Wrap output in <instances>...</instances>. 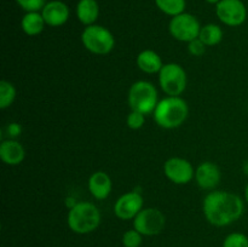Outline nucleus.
<instances>
[{"label":"nucleus","mask_w":248,"mask_h":247,"mask_svg":"<svg viewBox=\"0 0 248 247\" xmlns=\"http://www.w3.org/2000/svg\"><path fill=\"white\" fill-rule=\"evenodd\" d=\"M87 185H89L90 193L96 200H104L108 198L111 193V188H113L110 177L103 171L93 172L90 176Z\"/></svg>","instance_id":"2eb2a0df"},{"label":"nucleus","mask_w":248,"mask_h":247,"mask_svg":"<svg viewBox=\"0 0 248 247\" xmlns=\"http://www.w3.org/2000/svg\"><path fill=\"white\" fill-rule=\"evenodd\" d=\"M206 2H208V4H215V5H217L218 2L220 1V0H205Z\"/></svg>","instance_id":"c85d7f7f"},{"label":"nucleus","mask_w":248,"mask_h":247,"mask_svg":"<svg viewBox=\"0 0 248 247\" xmlns=\"http://www.w3.org/2000/svg\"><path fill=\"white\" fill-rule=\"evenodd\" d=\"M46 23L41 12H26L21 19V28L28 36H36L44 31Z\"/></svg>","instance_id":"a211bd4d"},{"label":"nucleus","mask_w":248,"mask_h":247,"mask_svg":"<svg viewBox=\"0 0 248 247\" xmlns=\"http://www.w3.org/2000/svg\"><path fill=\"white\" fill-rule=\"evenodd\" d=\"M46 26L50 27H61L65 24L69 19L70 10L65 2L61 0H52L46 2L44 9L41 10Z\"/></svg>","instance_id":"f8f14e48"},{"label":"nucleus","mask_w":248,"mask_h":247,"mask_svg":"<svg viewBox=\"0 0 248 247\" xmlns=\"http://www.w3.org/2000/svg\"><path fill=\"white\" fill-rule=\"evenodd\" d=\"M143 235L133 228V229L127 230L123 235V245L124 247H140L142 245Z\"/></svg>","instance_id":"5701e85b"},{"label":"nucleus","mask_w":248,"mask_h":247,"mask_svg":"<svg viewBox=\"0 0 248 247\" xmlns=\"http://www.w3.org/2000/svg\"><path fill=\"white\" fill-rule=\"evenodd\" d=\"M189 115V107L181 96H167L159 101L153 111L157 126L172 130L183 125Z\"/></svg>","instance_id":"f03ea898"},{"label":"nucleus","mask_w":248,"mask_h":247,"mask_svg":"<svg viewBox=\"0 0 248 247\" xmlns=\"http://www.w3.org/2000/svg\"><path fill=\"white\" fill-rule=\"evenodd\" d=\"M202 210L208 223L215 227H225L241 218L245 203L236 194L213 190L203 199Z\"/></svg>","instance_id":"f257e3e1"},{"label":"nucleus","mask_w":248,"mask_h":247,"mask_svg":"<svg viewBox=\"0 0 248 247\" xmlns=\"http://www.w3.org/2000/svg\"><path fill=\"white\" fill-rule=\"evenodd\" d=\"M199 39L205 44L206 46H216L222 41L223 29L218 24L208 23L201 27Z\"/></svg>","instance_id":"6ab92c4d"},{"label":"nucleus","mask_w":248,"mask_h":247,"mask_svg":"<svg viewBox=\"0 0 248 247\" xmlns=\"http://www.w3.org/2000/svg\"><path fill=\"white\" fill-rule=\"evenodd\" d=\"M127 99L131 110L140 111L144 115L153 114L159 103L156 87L145 80H140L131 85Z\"/></svg>","instance_id":"20e7f679"},{"label":"nucleus","mask_w":248,"mask_h":247,"mask_svg":"<svg viewBox=\"0 0 248 247\" xmlns=\"http://www.w3.org/2000/svg\"><path fill=\"white\" fill-rule=\"evenodd\" d=\"M17 5L26 12H40L46 5V0H16Z\"/></svg>","instance_id":"393cba45"},{"label":"nucleus","mask_w":248,"mask_h":247,"mask_svg":"<svg viewBox=\"0 0 248 247\" xmlns=\"http://www.w3.org/2000/svg\"><path fill=\"white\" fill-rule=\"evenodd\" d=\"M16 98V87L7 80L0 81V109H7Z\"/></svg>","instance_id":"412c9836"},{"label":"nucleus","mask_w":248,"mask_h":247,"mask_svg":"<svg viewBox=\"0 0 248 247\" xmlns=\"http://www.w3.org/2000/svg\"><path fill=\"white\" fill-rule=\"evenodd\" d=\"M222 173L219 167L211 161H205L195 170V181L201 189L213 190L219 184Z\"/></svg>","instance_id":"ddd939ff"},{"label":"nucleus","mask_w":248,"mask_h":247,"mask_svg":"<svg viewBox=\"0 0 248 247\" xmlns=\"http://www.w3.org/2000/svg\"><path fill=\"white\" fill-rule=\"evenodd\" d=\"M245 200H246V202L248 203V183L246 185V189H245Z\"/></svg>","instance_id":"cd10ccee"},{"label":"nucleus","mask_w":248,"mask_h":247,"mask_svg":"<svg viewBox=\"0 0 248 247\" xmlns=\"http://www.w3.org/2000/svg\"><path fill=\"white\" fill-rule=\"evenodd\" d=\"M101 212L94 203L81 201L69 208L67 223L72 232L84 235L94 232L101 224Z\"/></svg>","instance_id":"7ed1b4c3"},{"label":"nucleus","mask_w":248,"mask_h":247,"mask_svg":"<svg viewBox=\"0 0 248 247\" xmlns=\"http://www.w3.org/2000/svg\"><path fill=\"white\" fill-rule=\"evenodd\" d=\"M216 14L223 24L239 27L247 18V7L242 0H220L216 5Z\"/></svg>","instance_id":"1a4fd4ad"},{"label":"nucleus","mask_w":248,"mask_h":247,"mask_svg":"<svg viewBox=\"0 0 248 247\" xmlns=\"http://www.w3.org/2000/svg\"><path fill=\"white\" fill-rule=\"evenodd\" d=\"M145 123V115L140 111L131 110L126 118V125L131 128V130H140L143 127Z\"/></svg>","instance_id":"b1692460"},{"label":"nucleus","mask_w":248,"mask_h":247,"mask_svg":"<svg viewBox=\"0 0 248 247\" xmlns=\"http://www.w3.org/2000/svg\"><path fill=\"white\" fill-rule=\"evenodd\" d=\"M26 150L23 145L14 138H6L0 143V159L9 166H16L23 162Z\"/></svg>","instance_id":"4468645a"},{"label":"nucleus","mask_w":248,"mask_h":247,"mask_svg":"<svg viewBox=\"0 0 248 247\" xmlns=\"http://www.w3.org/2000/svg\"><path fill=\"white\" fill-rule=\"evenodd\" d=\"M223 247H248V237L242 232H232L225 237Z\"/></svg>","instance_id":"4be33fe9"},{"label":"nucleus","mask_w":248,"mask_h":247,"mask_svg":"<svg viewBox=\"0 0 248 247\" xmlns=\"http://www.w3.org/2000/svg\"><path fill=\"white\" fill-rule=\"evenodd\" d=\"M170 34L176 40L182 43H190L199 38L201 24L194 15L183 12L172 17L169 24Z\"/></svg>","instance_id":"0eeeda50"},{"label":"nucleus","mask_w":248,"mask_h":247,"mask_svg":"<svg viewBox=\"0 0 248 247\" xmlns=\"http://www.w3.org/2000/svg\"><path fill=\"white\" fill-rule=\"evenodd\" d=\"M81 43L87 51L93 55L104 56L113 51L115 38L109 29L99 24L85 27L81 33Z\"/></svg>","instance_id":"39448f33"},{"label":"nucleus","mask_w":248,"mask_h":247,"mask_svg":"<svg viewBox=\"0 0 248 247\" xmlns=\"http://www.w3.org/2000/svg\"><path fill=\"white\" fill-rule=\"evenodd\" d=\"M155 4L160 11L171 17L186 12L184 11L186 6V0H155Z\"/></svg>","instance_id":"aec40b11"},{"label":"nucleus","mask_w":248,"mask_h":247,"mask_svg":"<svg viewBox=\"0 0 248 247\" xmlns=\"http://www.w3.org/2000/svg\"><path fill=\"white\" fill-rule=\"evenodd\" d=\"M144 200L140 191H128L116 200L114 205V213L123 220L133 219L143 210Z\"/></svg>","instance_id":"9b49d317"},{"label":"nucleus","mask_w":248,"mask_h":247,"mask_svg":"<svg viewBox=\"0 0 248 247\" xmlns=\"http://www.w3.org/2000/svg\"><path fill=\"white\" fill-rule=\"evenodd\" d=\"M136 63H137V67L145 74L160 73L161 68L164 67L160 55L153 50L140 51L136 58Z\"/></svg>","instance_id":"dca6fc26"},{"label":"nucleus","mask_w":248,"mask_h":247,"mask_svg":"<svg viewBox=\"0 0 248 247\" xmlns=\"http://www.w3.org/2000/svg\"><path fill=\"white\" fill-rule=\"evenodd\" d=\"M244 171H245V173H246L247 176H248V161L246 162V164H245V166H244Z\"/></svg>","instance_id":"c756f323"},{"label":"nucleus","mask_w":248,"mask_h":247,"mask_svg":"<svg viewBox=\"0 0 248 247\" xmlns=\"http://www.w3.org/2000/svg\"><path fill=\"white\" fill-rule=\"evenodd\" d=\"M166 225V217L160 210L154 207L143 208L133 218V228L145 236L160 234Z\"/></svg>","instance_id":"6e6552de"},{"label":"nucleus","mask_w":248,"mask_h":247,"mask_svg":"<svg viewBox=\"0 0 248 247\" xmlns=\"http://www.w3.org/2000/svg\"><path fill=\"white\" fill-rule=\"evenodd\" d=\"M186 73L178 63H166L159 73V84L167 96H181L186 89Z\"/></svg>","instance_id":"423d86ee"},{"label":"nucleus","mask_w":248,"mask_h":247,"mask_svg":"<svg viewBox=\"0 0 248 247\" xmlns=\"http://www.w3.org/2000/svg\"><path fill=\"white\" fill-rule=\"evenodd\" d=\"M164 173L174 184L183 185L195 178V170L190 161L183 157H170L164 165Z\"/></svg>","instance_id":"9d476101"},{"label":"nucleus","mask_w":248,"mask_h":247,"mask_svg":"<svg viewBox=\"0 0 248 247\" xmlns=\"http://www.w3.org/2000/svg\"><path fill=\"white\" fill-rule=\"evenodd\" d=\"M6 130H7V133H9V138H14V139H16L17 136L21 135L22 128H21V125H18L17 123H12L7 126Z\"/></svg>","instance_id":"bb28decb"},{"label":"nucleus","mask_w":248,"mask_h":247,"mask_svg":"<svg viewBox=\"0 0 248 247\" xmlns=\"http://www.w3.org/2000/svg\"><path fill=\"white\" fill-rule=\"evenodd\" d=\"M206 47H207V46H206L199 38L195 39V40L190 41V43H188L189 53H190L191 56H195V57H200V56H202L203 53H205Z\"/></svg>","instance_id":"a878e982"},{"label":"nucleus","mask_w":248,"mask_h":247,"mask_svg":"<svg viewBox=\"0 0 248 247\" xmlns=\"http://www.w3.org/2000/svg\"><path fill=\"white\" fill-rule=\"evenodd\" d=\"M77 17L85 27L96 24L99 16V5L97 0H79L77 5Z\"/></svg>","instance_id":"f3484780"}]
</instances>
